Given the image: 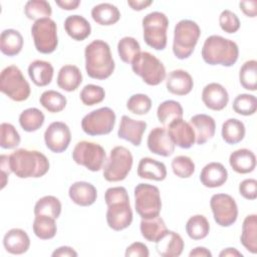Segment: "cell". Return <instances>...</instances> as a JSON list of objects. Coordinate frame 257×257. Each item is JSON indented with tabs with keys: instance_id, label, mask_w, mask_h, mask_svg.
Segmentation results:
<instances>
[{
	"instance_id": "6da1fadb",
	"label": "cell",
	"mask_w": 257,
	"mask_h": 257,
	"mask_svg": "<svg viewBox=\"0 0 257 257\" xmlns=\"http://www.w3.org/2000/svg\"><path fill=\"white\" fill-rule=\"evenodd\" d=\"M11 172L20 179L40 178L49 170V161L38 151L18 149L9 156Z\"/></svg>"
},
{
	"instance_id": "7a4b0ae2",
	"label": "cell",
	"mask_w": 257,
	"mask_h": 257,
	"mask_svg": "<svg viewBox=\"0 0 257 257\" xmlns=\"http://www.w3.org/2000/svg\"><path fill=\"white\" fill-rule=\"evenodd\" d=\"M85 70L89 77L103 80L114 71V60L109 45L100 39L93 40L84 49Z\"/></svg>"
},
{
	"instance_id": "3957f363",
	"label": "cell",
	"mask_w": 257,
	"mask_h": 257,
	"mask_svg": "<svg viewBox=\"0 0 257 257\" xmlns=\"http://www.w3.org/2000/svg\"><path fill=\"white\" fill-rule=\"evenodd\" d=\"M202 58L210 65L230 67L239 57V47L236 42L220 35H211L206 38L202 47Z\"/></svg>"
},
{
	"instance_id": "277c9868",
	"label": "cell",
	"mask_w": 257,
	"mask_h": 257,
	"mask_svg": "<svg viewBox=\"0 0 257 257\" xmlns=\"http://www.w3.org/2000/svg\"><path fill=\"white\" fill-rule=\"evenodd\" d=\"M201 35L199 25L189 19L179 21L174 29L173 53L178 59L189 58L195 50Z\"/></svg>"
},
{
	"instance_id": "5b68a950",
	"label": "cell",
	"mask_w": 257,
	"mask_h": 257,
	"mask_svg": "<svg viewBox=\"0 0 257 257\" xmlns=\"http://www.w3.org/2000/svg\"><path fill=\"white\" fill-rule=\"evenodd\" d=\"M145 42L156 50H164L167 46V30L169 19L163 12L154 11L147 14L142 21Z\"/></svg>"
},
{
	"instance_id": "8992f818",
	"label": "cell",
	"mask_w": 257,
	"mask_h": 257,
	"mask_svg": "<svg viewBox=\"0 0 257 257\" xmlns=\"http://www.w3.org/2000/svg\"><path fill=\"white\" fill-rule=\"evenodd\" d=\"M0 90L14 101L26 100L31 92L30 85L16 65L5 67L0 75Z\"/></svg>"
},
{
	"instance_id": "52a82bcc",
	"label": "cell",
	"mask_w": 257,
	"mask_h": 257,
	"mask_svg": "<svg viewBox=\"0 0 257 257\" xmlns=\"http://www.w3.org/2000/svg\"><path fill=\"white\" fill-rule=\"evenodd\" d=\"M133 71L142 77L145 83L155 86L166 78V68L163 62L148 51L141 53L132 62Z\"/></svg>"
},
{
	"instance_id": "ba28073f",
	"label": "cell",
	"mask_w": 257,
	"mask_h": 257,
	"mask_svg": "<svg viewBox=\"0 0 257 257\" xmlns=\"http://www.w3.org/2000/svg\"><path fill=\"white\" fill-rule=\"evenodd\" d=\"M134 196L136 211L142 219H150L160 215L162 200L158 187L140 183L135 188Z\"/></svg>"
},
{
	"instance_id": "9c48e42d",
	"label": "cell",
	"mask_w": 257,
	"mask_h": 257,
	"mask_svg": "<svg viewBox=\"0 0 257 257\" xmlns=\"http://www.w3.org/2000/svg\"><path fill=\"white\" fill-rule=\"evenodd\" d=\"M134 163L131 151L122 146L114 147L103 165V178L107 182H120L126 178Z\"/></svg>"
},
{
	"instance_id": "30bf717a",
	"label": "cell",
	"mask_w": 257,
	"mask_h": 257,
	"mask_svg": "<svg viewBox=\"0 0 257 257\" xmlns=\"http://www.w3.org/2000/svg\"><path fill=\"white\" fill-rule=\"evenodd\" d=\"M72 159L77 165L83 166L91 172H98L103 168L106 154L99 144L81 141L75 145L72 151Z\"/></svg>"
},
{
	"instance_id": "8fae6325",
	"label": "cell",
	"mask_w": 257,
	"mask_h": 257,
	"mask_svg": "<svg viewBox=\"0 0 257 257\" xmlns=\"http://www.w3.org/2000/svg\"><path fill=\"white\" fill-rule=\"evenodd\" d=\"M31 35L34 46L40 53H52L58 45L57 26L51 18H42L34 21L31 26Z\"/></svg>"
},
{
	"instance_id": "7c38bea8",
	"label": "cell",
	"mask_w": 257,
	"mask_h": 257,
	"mask_svg": "<svg viewBox=\"0 0 257 257\" xmlns=\"http://www.w3.org/2000/svg\"><path fill=\"white\" fill-rule=\"evenodd\" d=\"M115 119V113L110 107H100L83 116L81 128L86 135L91 137L108 135L114 127Z\"/></svg>"
},
{
	"instance_id": "4fadbf2b",
	"label": "cell",
	"mask_w": 257,
	"mask_h": 257,
	"mask_svg": "<svg viewBox=\"0 0 257 257\" xmlns=\"http://www.w3.org/2000/svg\"><path fill=\"white\" fill-rule=\"evenodd\" d=\"M210 206L215 222L221 227H230L238 217V206L228 194H215L211 197Z\"/></svg>"
},
{
	"instance_id": "5bb4252c",
	"label": "cell",
	"mask_w": 257,
	"mask_h": 257,
	"mask_svg": "<svg viewBox=\"0 0 257 257\" xmlns=\"http://www.w3.org/2000/svg\"><path fill=\"white\" fill-rule=\"evenodd\" d=\"M71 141L69 126L63 121L51 122L44 132V142L49 151L60 154L67 150Z\"/></svg>"
},
{
	"instance_id": "9a60e30c",
	"label": "cell",
	"mask_w": 257,
	"mask_h": 257,
	"mask_svg": "<svg viewBox=\"0 0 257 257\" xmlns=\"http://www.w3.org/2000/svg\"><path fill=\"white\" fill-rule=\"evenodd\" d=\"M106 222L108 227L114 231H121L130 227L133 222V210L130 200L107 205Z\"/></svg>"
},
{
	"instance_id": "2e32d148",
	"label": "cell",
	"mask_w": 257,
	"mask_h": 257,
	"mask_svg": "<svg viewBox=\"0 0 257 257\" xmlns=\"http://www.w3.org/2000/svg\"><path fill=\"white\" fill-rule=\"evenodd\" d=\"M167 131L174 145L181 149H190L196 143V137L192 125L183 118L173 120L168 125Z\"/></svg>"
},
{
	"instance_id": "e0dca14e",
	"label": "cell",
	"mask_w": 257,
	"mask_h": 257,
	"mask_svg": "<svg viewBox=\"0 0 257 257\" xmlns=\"http://www.w3.org/2000/svg\"><path fill=\"white\" fill-rule=\"evenodd\" d=\"M147 144L151 153L161 157H170L175 152V145L165 127H154L148 136Z\"/></svg>"
},
{
	"instance_id": "ac0fdd59",
	"label": "cell",
	"mask_w": 257,
	"mask_h": 257,
	"mask_svg": "<svg viewBox=\"0 0 257 257\" xmlns=\"http://www.w3.org/2000/svg\"><path fill=\"white\" fill-rule=\"evenodd\" d=\"M147 125V122L144 120H138L128 115H122L117 131V137L139 147L142 144L143 135L146 132Z\"/></svg>"
},
{
	"instance_id": "d6986e66",
	"label": "cell",
	"mask_w": 257,
	"mask_h": 257,
	"mask_svg": "<svg viewBox=\"0 0 257 257\" xmlns=\"http://www.w3.org/2000/svg\"><path fill=\"white\" fill-rule=\"evenodd\" d=\"M202 101L209 109L222 110L229 102V94L222 84L211 82L203 88Z\"/></svg>"
},
{
	"instance_id": "ffe728a7",
	"label": "cell",
	"mask_w": 257,
	"mask_h": 257,
	"mask_svg": "<svg viewBox=\"0 0 257 257\" xmlns=\"http://www.w3.org/2000/svg\"><path fill=\"white\" fill-rule=\"evenodd\" d=\"M167 90L175 95H186L194 87V80L191 74L184 69H175L171 71L166 80Z\"/></svg>"
},
{
	"instance_id": "44dd1931",
	"label": "cell",
	"mask_w": 257,
	"mask_h": 257,
	"mask_svg": "<svg viewBox=\"0 0 257 257\" xmlns=\"http://www.w3.org/2000/svg\"><path fill=\"white\" fill-rule=\"evenodd\" d=\"M190 124L194 130L197 145H204L215 135L216 122L211 115L195 114L190 118Z\"/></svg>"
},
{
	"instance_id": "7402d4cb",
	"label": "cell",
	"mask_w": 257,
	"mask_h": 257,
	"mask_svg": "<svg viewBox=\"0 0 257 257\" xmlns=\"http://www.w3.org/2000/svg\"><path fill=\"white\" fill-rule=\"evenodd\" d=\"M68 196L74 204L81 207H88L96 201L97 191L92 184L78 181L69 187Z\"/></svg>"
},
{
	"instance_id": "603a6c76",
	"label": "cell",
	"mask_w": 257,
	"mask_h": 257,
	"mask_svg": "<svg viewBox=\"0 0 257 257\" xmlns=\"http://www.w3.org/2000/svg\"><path fill=\"white\" fill-rule=\"evenodd\" d=\"M3 246L8 253L20 255L28 251L30 247V239L24 230L13 228L4 235Z\"/></svg>"
},
{
	"instance_id": "cb8c5ba5",
	"label": "cell",
	"mask_w": 257,
	"mask_h": 257,
	"mask_svg": "<svg viewBox=\"0 0 257 257\" xmlns=\"http://www.w3.org/2000/svg\"><path fill=\"white\" fill-rule=\"evenodd\" d=\"M228 179L227 169L217 162L207 164L201 171L200 181L207 188H218L226 183Z\"/></svg>"
},
{
	"instance_id": "d4e9b609",
	"label": "cell",
	"mask_w": 257,
	"mask_h": 257,
	"mask_svg": "<svg viewBox=\"0 0 257 257\" xmlns=\"http://www.w3.org/2000/svg\"><path fill=\"white\" fill-rule=\"evenodd\" d=\"M156 249L162 257H178L184 249L182 237L175 231L168 230L167 233L156 242Z\"/></svg>"
},
{
	"instance_id": "484cf974",
	"label": "cell",
	"mask_w": 257,
	"mask_h": 257,
	"mask_svg": "<svg viewBox=\"0 0 257 257\" xmlns=\"http://www.w3.org/2000/svg\"><path fill=\"white\" fill-rule=\"evenodd\" d=\"M229 164L238 174H249L256 168L255 154L248 149H239L231 153Z\"/></svg>"
},
{
	"instance_id": "4316f807",
	"label": "cell",
	"mask_w": 257,
	"mask_h": 257,
	"mask_svg": "<svg viewBox=\"0 0 257 257\" xmlns=\"http://www.w3.org/2000/svg\"><path fill=\"white\" fill-rule=\"evenodd\" d=\"M138 176L142 179L164 181L167 177V168L164 163L153 158H142L138 165Z\"/></svg>"
},
{
	"instance_id": "83f0119b",
	"label": "cell",
	"mask_w": 257,
	"mask_h": 257,
	"mask_svg": "<svg viewBox=\"0 0 257 257\" xmlns=\"http://www.w3.org/2000/svg\"><path fill=\"white\" fill-rule=\"evenodd\" d=\"M28 75L36 86H46L53 78V66L50 62L36 59L32 61L27 69Z\"/></svg>"
},
{
	"instance_id": "f1b7e54d",
	"label": "cell",
	"mask_w": 257,
	"mask_h": 257,
	"mask_svg": "<svg viewBox=\"0 0 257 257\" xmlns=\"http://www.w3.org/2000/svg\"><path fill=\"white\" fill-rule=\"evenodd\" d=\"M64 29L69 37L76 41L86 39L91 33L90 23L81 15L74 14L64 20Z\"/></svg>"
},
{
	"instance_id": "f546056e",
	"label": "cell",
	"mask_w": 257,
	"mask_h": 257,
	"mask_svg": "<svg viewBox=\"0 0 257 257\" xmlns=\"http://www.w3.org/2000/svg\"><path fill=\"white\" fill-rule=\"evenodd\" d=\"M57 85L67 92L74 91L82 82V74L80 69L72 64L63 65L57 74Z\"/></svg>"
},
{
	"instance_id": "4dcf8cb0",
	"label": "cell",
	"mask_w": 257,
	"mask_h": 257,
	"mask_svg": "<svg viewBox=\"0 0 257 257\" xmlns=\"http://www.w3.org/2000/svg\"><path fill=\"white\" fill-rule=\"evenodd\" d=\"M23 37L18 30L5 29L0 35V50L6 56H15L22 50Z\"/></svg>"
},
{
	"instance_id": "1f68e13d",
	"label": "cell",
	"mask_w": 257,
	"mask_h": 257,
	"mask_svg": "<svg viewBox=\"0 0 257 257\" xmlns=\"http://www.w3.org/2000/svg\"><path fill=\"white\" fill-rule=\"evenodd\" d=\"M91 17L97 24L109 26L115 24L120 19V12L111 3H100L91 9Z\"/></svg>"
},
{
	"instance_id": "d6a6232c",
	"label": "cell",
	"mask_w": 257,
	"mask_h": 257,
	"mask_svg": "<svg viewBox=\"0 0 257 257\" xmlns=\"http://www.w3.org/2000/svg\"><path fill=\"white\" fill-rule=\"evenodd\" d=\"M241 244L252 254L257 253V216L251 214L245 217L240 236Z\"/></svg>"
},
{
	"instance_id": "836d02e7",
	"label": "cell",
	"mask_w": 257,
	"mask_h": 257,
	"mask_svg": "<svg viewBox=\"0 0 257 257\" xmlns=\"http://www.w3.org/2000/svg\"><path fill=\"white\" fill-rule=\"evenodd\" d=\"M140 230L142 236L147 241L155 243L160 240L168 231L164 220L160 216L150 219H142Z\"/></svg>"
},
{
	"instance_id": "e575fe53",
	"label": "cell",
	"mask_w": 257,
	"mask_h": 257,
	"mask_svg": "<svg viewBox=\"0 0 257 257\" xmlns=\"http://www.w3.org/2000/svg\"><path fill=\"white\" fill-rule=\"evenodd\" d=\"M183 112V107L179 101L168 99L159 104L157 116L164 126H168L173 120L182 118Z\"/></svg>"
},
{
	"instance_id": "d590c367",
	"label": "cell",
	"mask_w": 257,
	"mask_h": 257,
	"mask_svg": "<svg viewBox=\"0 0 257 257\" xmlns=\"http://www.w3.org/2000/svg\"><path fill=\"white\" fill-rule=\"evenodd\" d=\"M245 125L237 118H228L222 124V139L228 145H236L245 137Z\"/></svg>"
},
{
	"instance_id": "8d00e7d4",
	"label": "cell",
	"mask_w": 257,
	"mask_h": 257,
	"mask_svg": "<svg viewBox=\"0 0 257 257\" xmlns=\"http://www.w3.org/2000/svg\"><path fill=\"white\" fill-rule=\"evenodd\" d=\"M56 219L47 215H35L32 229L35 236L41 240L52 239L57 232Z\"/></svg>"
},
{
	"instance_id": "74e56055",
	"label": "cell",
	"mask_w": 257,
	"mask_h": 257,
	"mask_svg": "<svg viewBox=\"0 0 257 257\" xmlns=\"http://www.w3.org/2000/svg\"><path fill=\"white\" fill-rule=\"evenodd\" d=\"M43 112L36 107H29L24 109L19 115V124L23 131L33 133L38 131L44 123Z\"/></svg>"
},
{
	"instance_id": "f35d334b",
	"label": "cell",
	"mask_w": 257,
	"mask_h": 257,
	"mask_svg": "<svg viewBox=\"0 0 257 257\" xmlns=\"http://www.w3.org/2000/svg\"><path fill=\"white\" fill-rule=\"evenodd\" d=\"M210 231V224L204 215H194L186 223V232L193 240L206 238Z\"/></svg>"
},
{
	"instance_id": "ab89813d",
	"label": "cell",
	"mask_w": 257,
	"mask_h": 257,
	"mask_svg": "<svg viewBox=\"0 0 257 257\" xmlns=\"http://www.w3.org/2000/svg\"><path fill=\"white\" fill-rule=\"evenodd\" d=\"M40 104L49 112L56 113L62 111L67 103L66 97L56 90H45L39 97Z\"/></svg>"
},
{
	"instance_id": "60d3db41",
	"label": "cell",
	"mask_w": 257,
	"mask_h": 257,
	"mask_svg": "<svg viewBox=\"0 0 257 257\" xmlns=\"http://www.w3.org/2000/svg\"><path fill=\"white\" fill-rule=\"evenodd\" d=\"M117 52L122 62L132 64L133 60L141 53V46L136 38L124 36L117 43Z\"/></svg>"
},
{
	"instance_id": "b9f144b4",
	"label": "cell",
	"mask_w": 257,
	"mask_h": 257,
	"mask_svg": "<svg viewBox=\"0 0 257 257\" xmlns=\"http://www.w3.org/2000/svg\"><path fill=\"white\" fill-rule=\"evenodd\" d=\"M61 213V203L54 196H44L40 198L34 206L35 215H47L57 219Z\"/></svg>"
},
{
	"instance_id": "7bdbcfd3",
	"label": "cell",
	"mask_w": 257,
	"mask_h": 257,
	"mask_svg": "<svg viewBox=\"0 0 257 257\" xmlns=\"http://www.w3.org/2000/svg\"><path fill=\"white\" fill-rule=\"evenodd\" d=\"M24 13L30 20H39L42 18H50L52 8L49 2L45 0H30L24 6Z\"/></svg>"
},
{
	"instance_id": "ee69618b",
	"label": "cell",
	"mask_w": 257,
	"mask_h": 257,
	"mask_svg": "<svg viewBox=\"0 0 257 257\" xmlns=\"http://www.w3.org/2000/svg\"><path fill=\"white\" fill-rule=\"evenodd\" d=\"M239 81L243 88L255 91L257 88V61L254 59L243 63L239 71Z\"/></svg>"
},
{
	"instance_id": "f6af8a7d",
	"label": "cell",
	"mask_w": 257,
	"mask_h": 257,
	"mask_svg": "<svg viewBox=\"0 0 257 257\" xmlns=\"http://www.w3.org/2000/svg\"><path fill=\"white\" fill-rule=\"evenodd\" d=\"M233 110L241 115L249 116L255 113L257 109V98L253 94L241 93L233 100Z\"/></svg>"
},
{
	"instance_id": "bcb514c9",
	"label": "cell",
	"mask_w": 257,
	"mask_h": 257,
	"mask_svg": "<svg viewBox=\"0 0 257 257\" xmlns=\"http://www.w3.org/2000/svg\"><path fill=\"white\" fill-rule=\"evenodd\" d=\"M20 135L15 126L8 122L0 124V146L2 149H15L20 144Z\"/></svg>"
},
{
	"instance_id": "7dc6e473",
	"label": "cell",
	"mask_w": 257,
	"mask_h": 257,
	"mask_svg": "<svg viewBox=\"0 0 257 257\" xmlns=\"http://www.w3.org/2000/svg\"><path fill=\"white\" fill-rule=\"evenodd\" d=\"M171 166L173 173L181 179L190 178L195 172V163L190 157L187 156L175 157L172 161Z\"/></svg>"
},
{
	"instance_id": "c3c4849f",
	"label": "cell",
	"mask_w": 257,
	"mask_h": 257,
	"mask_svg": "<svg viewBox=\"0 0 257 257\" xmlns=\"http://www.w3.org/2000/svg\"><path fill=\"white\" fill-rule=\"evenodd\" d=\"M80 100L83 104L91 106L97 103H100L105 97L104 89L95 84H86L79 93Z\"/></svg>"
},
{
	"instance_id": "681fc988",
	"label": "cell",
	"mask_w": 257,
	"mask_h": 257,
	"mask_svg": "<svg viewBox=\"0 0 257 257\" xmlns=\"http://www.w3.org/2000/svg\"><path fill=\"white\" fill-rule=\"evenodd\" d=\"M126 108L135 114H147L152 108V99L144 93L133 94L126 101Z\"/></svg>"
},
{
	"instance_id": "f907efd6",
	"label": "cell",
	"mask_w": 257,
	"mask_h": 257,
	"mask_svg": "<svg viewBox=\"0 0 257 257\" xmlns=\"http://www.w3.org/2000/svg\"><path fill=\"white\" fill-rule=\"evenodd\" d=\"M219 25L226 33H235L240 28V20L238 16L231 10L225 9L219 16Z\"/></svg>"
},
{
	"instance_id": "816d5d0a",
	"label": "cell",
	"mask_w": 257,
	"mask_h": 257,
	"mask_svg": "<svg viewBox=\"0 0 257 257\" xmlns=\"http://www.w3.org/2000/svg\"><path fill=\"white\" fill-rule=\"evenodd\" d=\"M130 200L127 191L123 187H111L108 188L104 193V201L106 206L119 201Z\"/></svg>"
},
{
	"instance_id": "f5cc1de1",
	"label": "cell",
	"mask_w": 257,
	"mask_h": 257,
	"mask_svg": "<svg viewBox=\"0 0 257 257\" xmlns=\"http://www.w3.org/2000/svg\"><path fill=\"white\" fill-rule=\"evenodd\" d=\"M240 195L247 200L257 198V181L255 179H245L239 185Z\"/></svg>"
},
{
	"instance_id": "db71d44e",
	"label": "cell",
	"mask_w": 257,
	"mask_h": 257,
	"mask_svg": "<svg viewBox=\"0 0 257 257\" xmlns=\"http://www.w3.org/2000/svg\"><path fill=\"white\" fill-rule=\"evenodd\" d=\"M125 257L137 256V257H148L150 255L148 246L142 242L132 243L126 249L124 253Z\"/></svg>"
},
{
	"instance_id": "11a10c76",
	"label": "cell",
	"mask_w": 257,
	"mask_h": 257,
	"mask_svg": "<svg viewBox=\"0 0 257 257\" xmlns=\"http://www.w3.org/2000/svg\"><path fill=\"white\" fill-rule=\"evenodd\" d=\"M240 10L247 16L254 18L257 15V1L251 0V1H241L239 2Z\"/></svg>"
},
{
	"instance_id": "9f6ffc18",
	"label": "cell",
	"mask_w": 257,
	"mask_h": 257,
	"mask_svg": "<svg viewBox=\"0 0 257 257\" xmlns=\"http://www.w3.org/2000/svg\"><path fill=\"white\" fill-rule=\"evenodd\" d=\"M0 169H1V177H2V186L1 189H4V187L7 184V180L9 177V174L12 173L9 165V157L2 155L0 157Z\"/></svg>"
},
{
	"instance_id": "6f0895ef",
	"label": "cell",
	"mask_w": 257,
	"mask_h": 257,
	"mask_svg": "<svg viewBox=\"0 0 257 257\" xmlns=\"http://www.w3.org/2000/svg\"><path fill=\"white\" fill-rule=\"evenodd\" d=\"M52 257H76L77 252L69 246H61L52 252Z\"/></svg>"
},
{
	"instance_id": "680465c9",
	"label": "cell",
	"mask_w": 257,
	"mask_h": 257,
	"mask_svg": "<svg viewBox=\"0 0 257 257\" xmlns=\"http://www.w3.org/2000/svg\"><path fill=\"white\" fill-rule=\"evenodd\" d=\"M153 4L152 0H127V5L135 11H141Z\"/></svg>"
},
{
	"instance_id": "91938a15",
	"label": "cell",
	"mask_w": 257,
	"mask_h": 257,
	"mask_svg": "<svg viewBox=\"0 0 257 257\" xmlns=\"http://www.w3.org/2000/svg\"><path fill=\"white\" fill-rule=\"evenodd\" d=\"M55 3L63 10H75L80 5L79 0H56Z\"/></svg>"
},
{
	"instance_id": "94428289",
	"label": "cell",
	"mask_w": 257,
	"mask_h": 257,
	"mask_svg": "<svg viewBox=\"0 0 257 257\" xmlns=\"http://www.w3.org/2000/svg\"><path fill=\"white\" fill-rule=\"evenodd\" d=\"M190 257H211L212 253L209 251V249H207L206 247H196L194 248L190 253H189Z\"/></svg>"
},
{
	"instance_id": "6125c7cd",
	"label": "cell",
	"mask_w": 257,
	"mask_h": 257,
	"mask_svg": "<svg viewBox=\"0 0 257 257\" xmlns=\"http://www.w3.org/2000/svg\"><path fill=\"white\" fill-rule=\"evenodd\" d=\"M219 256H220V257H227V256H231V257H242L243 254H242L240 251H238V249L230 247V248H226V249L222 250V251L220 252Z\"/></svg>"
}]
</instances>
